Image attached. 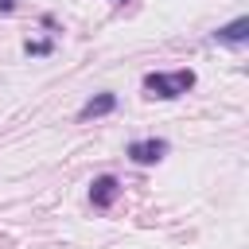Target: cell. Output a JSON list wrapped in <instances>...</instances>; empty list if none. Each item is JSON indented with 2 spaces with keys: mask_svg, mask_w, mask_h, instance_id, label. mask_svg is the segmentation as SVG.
Here are the masks:
<instances>
[{
  "mask_svg": "<svg viewBox=\"0 0 249 249\" xmlns=\"http://www.w3.org/2000/svg\"><path fill=\"white\" fill-rule=\"evenodd\" d=\"M214 39H218V43H226V47H241V43L249 39V19H245V16H237L233 23H226L222 31H214Z\"/></svg>",
  "mask_w": 249,
  "mask_h": 249,
  "instance_id": "4",
  "label": "cell"
},
{
  "mask_svg": "<svg viewBox=\"0 0 249 249\" xmlns=\"http://www.w3.org/2000/svg\"><path fill=\"white\" fill-rule=\"evenodd\" d=\"M113 109H117V97H113V93H101V97L86 101L78 117H82V121H89V117H105V113H113Z\"/></svg>",
  "mask_w": 249,
  "mask_h": 249,
  "instance_id": "5",
  "label": "cell"
},
{
  "mask_svg": "<svg viewBox=\"0 0 249 249\" xmlns=\"http://www.w3.org/2000/svg\"><path fill=\"white\" fill-rule=\"evenodd\" d=\"M16 4H19V0H0V16H8V12H16Z\"/></svg>",
  "mask_w": 249,
  "mask_h": 249,
  "instance_id": "7",
  "label": "cell"
},
{
  "mask_svg": "<svg viewBox=\"0 0 249 249\" xmlns=\"http://www.w3.org/2000/svg\"><path fill=\"white\" fill-rule=\"evenodd\" d=\"M23 51H27V54H51V43H47V39H43V43H27Z\"/></svg>",
  "mask_w": 249,
  "mask_h": 249,
  "instance_id": "6",
  "label": "cell"
},
{
  "mask_svg": "<svg viewBox=\"0 0 249 249\" xmlns=\"http://www.w3.org/2000/svg\"><path fill=\"white\" fill-rule=\"evenodd\" d=\"M128 156H132V163H156V160H163L167 156V140H132L128 144Z\"/></svg>",
  "mask_w": 249,
  "mask_h": 249,
  "instance_id": "3",
  "label": "cell"
},
{
  "mask_svg": "<svg viewBox=\"0 0 249 249\" xmlns=\"http://www.w3.org/2000/svg\"><path fill=\"white\" fill-rule=\"evenodd\" d=\"M195 86V70H171V74H163V70H156V74H144V89L152 93V97H183L187 89Z\"/></svg>",
  "mask_w": 249,
  "mask_h": 249,
  "instance_id": "1",
  "label": "cell"
},
{
  "mask_svg": "<svg viewBox=\"0 0 249 249\" xmlns=\"http://www.w3.org/2000/svg\"><path fill=\"white\" fill-rule=\"evenodd\" d=\"M117 195H121V183H117V175H97L93 183H89V202L93 206H113L117 202Z\"/></svg>",
  "mask_w": 249,
  "mask_h": 249,
  "instance_id": "2",
  "label": "cell"
}]
</instances>
